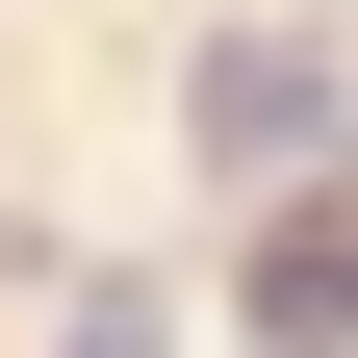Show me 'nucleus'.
Listing matches in <instances>:
<instances>
[{"label":"nucleus","instance_id":"f257e3e1","mask_svg":"<svg viewBox=\"0 0 358 358\" xmlns=\"http://www.w3.org/2000/svg\"><path fill=\"white\" fill-rule=\"evenodd\" d=\"M333 52H307V26H205V77H179V154L231 179V205H307V179H333Z\"/></svg>","mask_w":358,"mask_h":358},{"label":"nucleus","instance_id":"f03ea898","mask_svg":"<svg viewBox=\"0 0 358 358\" xmlns=\"http://www.w3.org/2000/svg\"><path fill=\"white\" fill-rule=\"evenodd\" d=\"M358 333V205L307 179V205H256V358H333Z\"/></svg>","mask_w":358,"mask_h":358},{"label":"nucleus","instance_id":"7ed1b4c3","mask_svg":"<svg viewBox=\"0 0 358 358\" xmlns=\"http://www.w3.org/2000/svg\"><path fill=\"white\" fill-rule=\"evenodd\" d=\"M77 358H154V307H128V282H77Z\"/></svg>","mask_w":358,"mask_h":358}]
</instances>
